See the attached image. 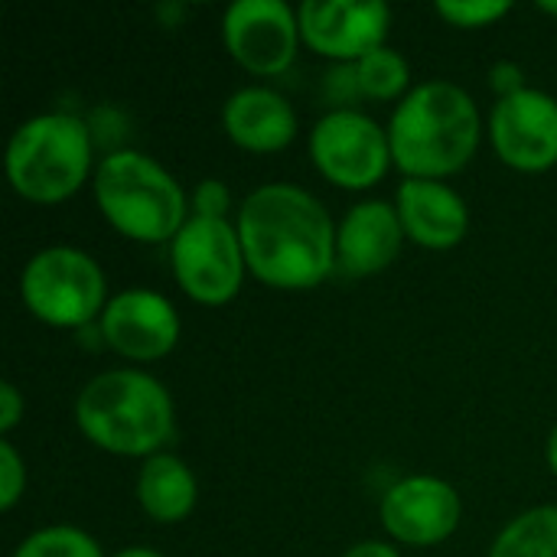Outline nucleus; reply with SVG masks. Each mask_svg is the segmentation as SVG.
I'll return each mask as SVG.
<instances>
[{
  "mask_svg": "<svg viewBox=\"0 0 557 557\" xmlns=\"http://www.w3.org/2000/svg\"><path fill=\"white\" fill-rule=\"evenodd\" d=\"M228 140L251 153H277L297 137V114L274 88H238L222 108Z\"/></svg>",
  "mask_w": 557,
  "mask_h": 557,
  "instance_id": "16",
  "label": "nucleus"
},
{
  "mask_svg": "<svg viewBox=\"0 0 557 557\" xmlns=\"http://www.w3.org/2000/svg\"><path fill=\"white\" fill-rule=\"evenodd\" d=\"M434 10L441 20H447L457 29H480V26L499 23L512 10V3L509 0H441Z\"/></svg>",
  "mask_w": 557,
  "mask_h": 557,
  "instance_id": "21",
  "label": "nucleus"
},
{
  "mask_svg": "<svg viewBox=\"0 0 557 557\" xmlns=\"http://www.w3.org/2000/svg\"><path fill=\"white\" fill-rule=\"evenodd\" d=\"M480 111L454 82L411 88L392 114V160L408 180H444L460 173L480 147Z\"/></svg>",
  "mask_w": 557,
  "mask_h": 557,
  "instance_id": "2",
  "label": "nucleus"
},
{
  "mask_svg": "<svg viewBox=\"0 0 557 557\" xmlns=\"http://www.w3.org/2000/svg\"><path fill=\"white\" fill-rule=\"evenodd\" d=\"M75 424L104 454L150 460L173 437V398L147 372H101L78 392Z\"/></svg>",
  "mask_w": 557,
  "mask_h": 557,
  "instance_id": "3",
  "label": "nucleus"
},
{
  "mask_svg": "<svg viewBox=\"0 0 557 557\" xmlns=\"http://www.w3.org/2000/svg\"><path fill=\"white\" fill-rule=\"evenodd\" d=\"M385 532L411 548H431L447 542L463 516L460 496L437 476H408L382 496Z\"/></svg>",
  "mask_w": 557,
  "mask_h": 557,
  "instance_id": "12",
  "label": "nucleus"
},
{
  "mask_svg": "<svg viewBox=\"0 0 557 557\" xmlns=\"http://www.w3.org/2000/svg\"><path fill=\"white\" fill-rule=\"evenodd\" d=\"M310 157L339 189H369L395 163L388 131L356 108H336L317 121Z\"/></svg>",
  "mask_w": 557,
  "mask_h": 557,
  "instance_id": "8",
  "label": "nucleus"
},
{
  "mask_svg": "<svg viewBox=\"0 0 557 557\" xmlns=\"http://www.w3.org/2000/svg\"><path fill=\"white\" fill-rule=\"evenodd\" d=\"M490 85H493V91H499V98L519 95L525 88V72L516 62H496L490 69Z\"/></svg>",
  "mask_w": 557,
  "mask_h": 557,
  "instance_id": "25",
  "label": "nucleus"
},
{
  "mask_svg": "<svg viewBox=\"0 0 557 557\" xmlns=\"http://www.w3.org/2000/svg\"><path fill=\"white\" fill-rule=\"evenodd\" d=\"M91 186L101 215L131 242H173L189 222L183 186L137 150L108 153Z\"/></svg>",
  "mask_w": 557,
  "mask_h": 557,
  "instance_id": "4",
  "label": "nucleus"
},
{
  "mask_svg": "<svg viewBox=\"0 0 557 557\" xmlns=\"http://www.w3.org/2000/svg\"><path fill=\"white\" fill-rule=\"evenodd\" d=\"M196 496H199L196 476L180 457L157 454L144 460L137 476V503L153 522L160 525L183 522L196 509Z\"/></svg>",
  "mask_w": 557,
  "mask_h": 557,
  "instance_id": "17",
  "label": "nucleus"
},
{
  "mask_svg": "<svg viewBox=\"0 0 557 557\" xmlns=\"http://www.w3.org/2000/svg\"><path fill=\"white\" fill-rule=\"evenodd\" d=\"M114 557H163L160 552H153V548H124V552H117Z\"/></svg>",
  "mask_w": 557,
  "mask_h": 557,
  "instance_id": "29",
  "label": "nucleus"
},
{
  "mask_svg": "<svg viewBox=\"0 0 557 557\" xmlns=\"http://www.w3.org/2000/svg\"><path fill=\"white\" fill-rule=\"evenodd\" d=\"M343 557H401L392 545H385V542H359V545H352L349 552Z\"/></svg>",
  "mask_w": 557,
  "mask_h": 557,
  "instance_id": "27",
  "label": "nucleus"
},
{
  "mask_svg": "<svg viewBox=\"0 0 557 557\" xmlns=\"http://www.w3.org/2000/svg\"><path fill=\"white\" fill-rule=\"evenodd\" d=\"M26 310L55 330H78L101 320L108 307V277L98 261L78 248L55 245L36 251L20 277Z\"/></svg>",
  "mask_w": 557,
  "mask_h": 557,
  "instance_id": "6",
  "label": "nucleus"
},
{
  "mask_svg": "<svg viewBox=\"0 0 557 557\" xmlns=\"http://www.w3.org/2000/svg\"><path fill=\"white\" fill-rule=\"evenodd\" d=\"M490 557H557V506H539L512 519Z\"/></svg>",
  "mask_w": 557,
  "mask_h": 557,
  "instance_id": "18",
  "label": "nucleus"
},
{
  "mask_svg": "<svg viewBox=\"0 0 557 557\" xmlns=\"http://www.w3.org/2000/svg\"><path fill=\"white\" fill-rule=\"evenodd\" d=\"M91 173V134L75 114L52 111L20 124L7 144V180L36 206L65 202Z\"/></svg>",
  "mask_w": 557,
  "mask_h": 557,
  "instance_id": "5",
  "label": "nucleus"
},
{
  "mask_svg": "<svg viewBox=\"0 0 557 557\" xmlns=\"http://www.w3.org/2000/svg\"><path fill=\"white\" fill-rule=\"evenodd\" d=\"M104 343L131 362H157L180 343V313L157 290H124L101 313Z\"/></svg>",
  "mask_w": 557,
  "mask_h": 557,
  "instance_id": "13",
  "label": "nucleus"
},
{
  "mask_svg": "<svg viewBox=\"0 0 557 557\" xmlns=\"http://www.w3.org/2000/svg\"><path fill=\"white\" fill-rule=\"evenodd\" d=\"M548 467H552V473L557 476V424H555V431H552V437H548Z\"/></svg>",
  "mask_w": 557,
  "mask_h": 557,
  "instance_id": "28",
  "label": "nucleus"
},
{
  "mask_svg": "<svg viewBox=\"0 0 557 557\" xmlns=\"http://www.w3.org/2000/svg\"><path fill=\"white\" fill-rule=\"evenodd\" d=\"M326 88H330V101L333 104H349L356 98H362V88H359V75H356V62L352 65H336L326 78Z\"/></svg>",
  "mask_w": 557,
  "mask_h": 557,
  "instance_id": "24",
  "label": "nucleus"
},
{
  "mask_svg": "<svg viewBox=\"0 0 557 557\" xmlns=\"http://www.w3.org/2000/svg\"><path fill=\"white\" fill-rule=\"evenodd\" d=\"M228 55L251 75H281L300 46V20L284 0H235L222 16Z\"/></svg>",
  "mask_w": 557,
  "mask_h": 557,
  "instance_id": "9",
  "label": "nucleus"
},
{
  "mask_svg": "<svg viewBox=\"0 0 557 557\" xmlns=\"http://www.w3.org/2000/svg\"><path fill=\"white\" fill-rule=\"evenodd\" d=\"M228 206H232V196L222 180H202L193 193V215L199 219H225Z\"/></svg>",
  "mask_w": 557,
  "mask_h": 557,
  "instance_id": "23",
  "label": "nucleus"
},
{
  "mask_svg": "<svg viewBox=\"0 0 557 557\" xmlns=\"http://www.w3.org/2000/svg\"><path fill=\"white\" fill-rule=\"evenodd\" d=\"M405 242L398 209L382 199L359 202L346 212L336 232V261L352 277L382 274L392 268Z\"/></svg>",
  "mask_w": 557,
  "mask_h": 557,
  "instance_id": "15",
  "label": "nucleus"
},
{
  "mask_svg": "<svg viewBox=\"0 0 557 557\" xmlns=\"http://www.w3.org/2000/svg\"><path fill=\"white\" fill-rule=\"evenodd\" d=\"M173 277L183 294L202 307H222L238 297L245 281V251L228 219L193 215L170 242Z\"/></svg>",
  "mask_w": 557,
  "mask_h": 557,
  "instance_id": "7",
  "label": "nucleus"
},
{
  "mask_svg": "<svg viewBox=\"0 0 557 557\" xmlns=\"http://www.w3.org/2000/svg\"><path fill=\"white\" fill-rule=\"evenodd\" d=\"M405 238L431 251H450L467 238L470 209L444 180H405L395 199Z\"/></svg>",
  "mask_w": 557,
  "mask_h": 557,
  "instance_id": "14",
  "label": "nucleus"
},
{
  "mask_svg": "<svg viewBox=\"0 0 557 557\" xmlns=\"http://www.w3.org/2000/svg\"><path fill=\"white\" fill-rule=\"evenodd\" d=\"M496 157L519 173H545L557 163V101L539 88L499 98L490 117Z\"/></svg>",
  "mask_w": 557,
  "mask_h": 557,
  "instance_id": "11",
  "label": "nucleus"
},
{
  "mask_svg": "<svg viewBox=\"0 0 557 557\" xmlns=\"http://www.w3.org/2000/svg\"><path fill=\"white\" fill-rule=\"evenodd\" d=\"M300 39L339 65H352L385 46L392 10L382 0H307L297 10Z\"/></svg>",
  "mask_w": 557,
  "mask_h": 557,
  "instance_id": "10",
  "label": "nucleus"
},
{
  "mask_svg": "<svg viewBox=\"0 0 557 557\" xmlns=\"http://www.w3.org/2000/svg\"><path fill=\"white\" fill-rule=\"evenodd\" d=\"M13 557H104L101 545L75 525H49L20 542Z\"/></svg>",
  "mask_w": 557,
  "mask_h": 557,
  "instance_id": "20",
  "label": "nucleus"
},
{
  "mask_svg": "<svg viewBox=\"0 0 557 557\" xmlns=\"http://www.w3.org/2000/svg\"><path fill=\"white\" fill-rule=\"evenodd\" d=\"M356 75H359L362 95L372 98V101L401 98L408 91V82H411L408 59L398 49H392V46H382V49L369 52L366 59H359L356 62Z\"/></svg>",
  "mask_w": 557,
  "mask_h": 557,
  "instance_id": "19",
  "label": "nucleus"
},
{
  "mask_svg": "<svg viewBox=\"0 0 557 557\" xmlns=\"http://www.w3.org/2000/svg\"><path fill=\"white\" fill-rule=\"evenodd\" d=\"M26 490V463L10 441H0V509L10 512Z\"/></svg>",
  "mask_w": 557,
  "mask_h": 557,
  "instance_id": "22",
  "label": "nucleus"
},
{
  "mask_svg": "<svg viewBox=\"0 0 557 557\" xmlns=\"http://www.w3.org/2000/svg\"><path fill=\"white\" fill-rule=\"evenodd\" d=\"M23 395L16 392V385L13 382H0V434L7 437L16 424H20V418H23Z\"/></svg>",
  "mask_w": 557,
  "mask_h": 557,
  "instance_id": "26",
  "label": "nucleus"
},
{
  "mask_svg": "<svg viewBox=\"0 0 557 557\" xmlns=\"http://www.w3.org/2000/svg\"><path fill=\"white\" fill-rule=\"evenodd\" d=\"M539 10H542V13H557V3H552V0H542V3H539Z\"/></svg>",
  "mask_w": 557,
  "mask_h": 557,
  "instance_id": "30",
  "label": "nucleus"
},
{
  "mask_svg": "<svg viewBox=\"0 0 557 557\" xmlns=\"http://www.w3.org/2000/svg\"><path fill=\"white\" fill-rule=\"evenodd\" d=\"M248 271L274 290H313L336 268V225L323 202L294 186L268 183L238 209Z\"/></svg>",
  "mask_w": 557,
  "mask_h": 557,
  "instance_id": "1",
  "label": "nucleus"
}]
</instances>
